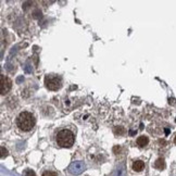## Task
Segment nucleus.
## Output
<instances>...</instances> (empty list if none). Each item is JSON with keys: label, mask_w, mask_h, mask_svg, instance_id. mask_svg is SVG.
<instances>
[{"label": "nucleus", "mask_w": 176, "mask_h": 176, "mask_svg": "<svg viewBox=\"0 0 176 176\" xmlns=\"http://www.w3.org/2000/svg\"><path fill=\"white\" fill-rule=\"evenodd\" d=\"M35 123H36V120H35L33 114L30 112H22L17 116V126L24 132H28V130H32L35 126Z\"/></svg>", "instance_id": "1"}, {"label": "nucleus", "mask_w": 176, "mask_h": 176, "mask_svg": "<svg viewBox=\"0 0 176 176\" xmlns=\"http://www.w3.org/2000/svg\"><path fill=\"white\" fill-rule=\"evenodd\" d=\"M56 143L60 147L70 148L74 143V134L69 130H60L56 135Z\"/></svg>", "instance_id": "2"}, {"label": "nucleus", "mask_w": 176, "mask_h": 176, "mask_svg": "<svg viewBox=\"0 0 176 176\" xmlns=\"http://www.w3.org/2000/svg\"><path fill=\"white\" fill-rule=\"evenodd\" d=\"M45 84L46 87L49 90H58L61 87V78L58 76H52V75H48L45 78Z\"/></svg>", "instance_id": "3"}, {"label": "nucleus", "mask_w": 176, "mask_h": 176, "mask_svg": "<svg viewBox=\"0 0 176 176\" xmlns=\"http://www.w3.org/2000/svg\"><path fill=\"white\" fill-rule=\"evenodd\" d=\"M84 169H85V164L83 162H80V161H75L69 166V171L70 173L74 174V175H80L82 173L84 172Z\"/></svg>", "instance_id": "4"}, {"label": "nucleus", "mask_w": 176, "mask_h": 176, "mask_svg": "<svg viewBox=\"0 0 176 176\" xmlns=\"http://www.w3.org/2000/svg\"><path fill=\"white\" fill-rule=\"evenodd\" d=\"M1 78V84H0V91H1V95H4L7 93L9 90L11 89V86H12V82H11L8 77H6L4 75H1L0 76Z\"/></svg>", "instance_id": "5"}, {"label": "nucleus", "mask_w": 176, "mask_h": 176, "mask_svg": "<svg viewBox=\"0 0 176 176\" xmlns=\"http://www.w3.org/2000/svg\"><path fill=\"white\" fill-rule=\"evenodd\" d=\"M143 167H145V163L143 161H135L133 163V169L134 171H136V172H140V171H143Z\"/></svg>", "instance_id": "6"}, {"label": "nucleus", "mask_w": 176, "mask_h": 176, "mask_svg": "<svg viewBox=\"0 0 176 176\" xmlns=\"http://www.w3.org/2000/svg\"><path fill=\"white\" fill-rule=\"evenodd\" d=\"M149 143V139L147 136H140L137 138V145L139 147H146Z\"/></svg>", "instance_id": "7"}, {"label": "nucleus", "mask_w": 176, "mask_h": 176, "mask_svg": "<svg viewBox=\"0 0 176 176\" xmlns=\"http://www.w3.org/2000/svg\"><path fill=\"white\" fill-rule=\"evenodd\" d=\"M153 166H154L156 169H163L164 167H165V161H164L162 158H160V159H158L156 162H154Z\"/></svg>", "instance_id": "8"}, {"label": "nucleus", "mask_w": 176, "mask_h": 176, "mask_svg": "<svg viewBox=\"0 0 176 176\" xmlns=\"http://www.w3.org/2000/svg\"><path fill=\"white\" fill-rule=\"evenodd\" d=\"M43 176H58L54 172H51V171H46V172L43 173Z\"/></svg>", "instance_id": "9"}, {"label": "nucleus", "mask_w": 176, "mask_h": 176, "mask_svg": "<svg viewBox=\"0 0 176 176\" xmlns=\"http://www.w3.org/2000/svg\"><path fill=\"white\" fill-rule=\"evenodd\" d=\"M124 132H125V130H124V128H122V127H119V128L116 127L115 130H114V133L119 134V135H122V134H124Z\"/></svg>", "instance_id": "10"}, {"label": "nucleus", "mask_w": 176, "mask_h": 176, "mask_svg": "<svg viewBox=\"0 0 176 176\" xmlns=\"http://www.w3.org/2000/svg\"><path fill=\"white\" fill-rule=\"evenodd\" d=\"M25 176H36V174L32 169H27L26 172H25Z\"/></svg>", "instance_id": "11"}, {"label": "nucleus", "mask_w": 176, "mask_h": 176, "mask_svg": "<svg viewBox=\"0 0 176 176\" xmlns=\"http://www.w3.org/2000/svg\"><path fill=\"white\" fill-rule=\"evenodd\" d=\"M1 152H2V154H1V158H4V156H7L8 151L4 149V147H1Z\"/></svg>", "instance_id": "12"}, {"label": "nucleus", "mask_w": 176, "mask_h": 176, "mask_svg": "<svg viewBox=\"0 0 176 176\" xmlns=\"http://www.w3.org/2000/svg\"><path fill=\"white\" fill-rule=\"evenodd\" d=\"M113 151H114V153H117V151H120V147H114V148H113Z\"/></svg>", "instance_id": "13"}, {"label": "nucleus", "mask_w": 176, "mask_h": 176, "mask_svg": "<svg viewBox=\"0 0 176 176\" xmlns=\"http://www.w3.org/2000/svg\"><path fill=\"white\" fill-rule=\"evenodd\" d=\"M174 143H176V136H175V138H174Z\"/></svg>", "instance_id": "14"}]
</instances>
